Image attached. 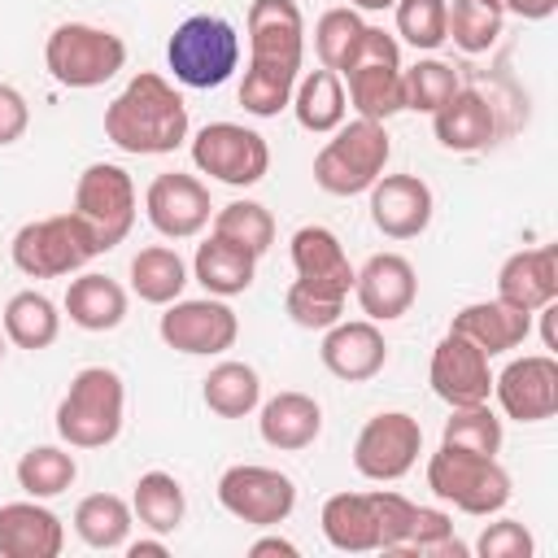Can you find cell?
<instances>
[{
  "mask_svg": "<svg viewBox=\"0 0 558 558\" xmlns=\"http://www.w3.org/2000/svg\"><path fill=\"white\" fill-rule=\"evenodd\" d=\"M244 31L248 65L240 78V105L253 118H275L292 105V87L305 65V17L296 0H253Z\"/></svg>",
  "mask_w": 558,
  "mask_h": 558,
  "instance_id": "1",
  "label": "cell"
},
{
  "mask_svg": "<svg viewBox=\"0 0 558 558\" xmlns=\"http://www.w3.org/2000/svg\"><path fill=\"white\" fill-rule=\"evenodd\" d=\"M292 288L283 292V310L296 327L305 331H327L331 323H340L344 301L353 292V262L340 244V235L331 227H296L292 231Z\"/></svg>",
  "mask_w": 558,
  "mask_h": 558,
  "instance_id": "2",
  "label": "cell"
},
{
  "mask_svg": "<svg viewBox=\"0 0 558 558\" xmlns=\"http://www.w3.org/2000/svg\"><path fill=\"white\" fill-rule=\"evenodd\" d=\"M187 105L179 87L157 74L140 70L109 105H105V140L131 157H161L187 140Z\"/></svg>",
  "mask_w": 558,
  "mask_h": 558,
  "instance_id": "3",
  "label": "cell"
},
{
  "mask_svg": "<svg viewBox=\"0 0 558 558\" xmlns=\"http://www.w3.org/2000/svg\"><path fill=\"white\" fill-rule=\"evenodd\" d=\"M126 414V384L113 366H83L57 401V436L70 449H105L118 440Z\"/></svg>",
  "mask_w": 558,
  "mask_h": 558,
  "instance_id": "4",
  "label": "cell"
},
{
  "mask_svg": "<svg viewBox=\"0 0 558 558\" xmlns=\"http://www.w3.org/2000/svg\"><path fill=\"white\" fill-rule=\"evenodd\" d=\"M392 157V135L384 122H371V118H344L331 140L318 148L314 157V183L327 192V196H357V192H371V183L384 174Z\"/></svg>",
  "mask_w": 558,
  "mask_h": 558,
  "instance_id": "5",
  "label": "cell"
},
{
  "mask_svg": "<svg viewBox=\"0 0 558 558\" xmlns=\"http://www.w3.org/2000/svg\"><path fill=\"white\" fill-rule=\"evenodd\" d=\"M166 65L183 87H222L240 70V35L218 13H192L166 39Z\"/></svg>",
  "mask_w": 558,
  "mask_h": 558,
  "instance_id": "6",
  "label": "cell"
},
{
  "mask_svg": "<svg viewBox=\"0 0 558 558\" xmlns=\"http://www.w3.org/2000/svg\"><path fill=\"white\" fill-rule=\"evenodd\" d=\"M44 65L48 74L70 92L105 87L126 65V44L109 26L92 22H61L44 39Z\"/></svg>",
  "mask_w": 558,
  "mask_h": 558,
  "instance_id": "7",
  "label": "cell"
},
{
  "mask_svg": "<svg viewBox=\"0 0 558 558\" xmlns=\"http://www.w3.org/2000/svg\"><path fill=\"white\" fill-rule=\"evenodd\" d=\"M401 70H405L401 65V44L384 26L366 22L357 48L340 65V83H344V96L357 109V118L388 122L392 113L405 109L401 105Z\"/></svg>",
  "mask_w": 558,
  "mask_h": 558,
  "instance_id": "8",
  "label": "cell"
},
{
  "mask_svg": "<svg viewBox=\"0 0 558 558\" xmlns=\"http://www.w3.org/2000/svg\"><path fill=\"white\" fill-rule=\"evenodd\" d=\"M9 253L26 279H65V275H78L92 257H100V244L92 227L70 209V214H52L17 227Z\"/></svg>",
  "mask_w": 558,
  "mask_h": 558,
  "instance_id": "9",
  "label": "cell"
},
{
  "mask_svg": "<svg viewBox=\"0 0 558 558\" xmlns=\"http://www.w3.org/2000/svg\"><path fill=\"white\" fill-rule=\"evenodd\" d=\"M427 488L445 506L475 514V519H488V514H501L510 501V471L497 458H480V453L440 445L427 458Z\"/></svg>",
  "mask_w": 558,
  "mask_h": 558,
  "instance_id": "10",
  "label": "cell"
},
{
  "mask_svg": "<svg viewBox=\"0 0 558 558\" xmlns=\"http://www.w3.org/2000/svg\"><path fill=\"white\" fill-rule=\"evenodd\" d=\"M192 166L227 187H253L270 170V144L240 122H205L192 135Z\"/></svg>",
  "mask_w": 558,
  "mask_h": 558,
  "instance_id": "11",
  "label": "cell"
},
{
  "mask_svg": "<svg viewBox=\"0 0 558 558\" xmlns=\"http://www.w3.org/2000/svg\"><path fill=\"white\" fill-rule=\"evenodd\" d=\"M74 214L92 227L100 253L118 248L135 227V183L113 161H92L74 183Z\"/></svg>",
  "mask_w": 558,
  "mask_h": 558,
  "instance_id": "12",
  "label": "cell"
},
{
  "mask_svg": "<svg viewBox=\"0 0 558 558\" xmlns=\"http://www.w3.org/2000/svg\"><path fill=\"white\" fill-rule=\"evenodd\" d=\"M218 506L240 523L279 527L296 510V484L275 466L235 462L218 475Z\"/></svg>",
  "mask_w": 558,
  "mask_h": 558,
  "instance_id": "13",
  "label": "cell"
},
{
  "mask_svg": "<svg viewBox=\"0 0 558 558\" xmlns=\"http://www.w3.org/2000/svg\"><path fill=\"white\" fill-rule=\"evenodd\" d=\"M418 453H423V427L405 410H384V414L366 418L353 440V466H357V475H366L375 484H392V480L410 475Z\"/></svg>",
  "mask_w": 558,
  "mask_h": 558,
  "instance_id": "14",
  "label": "cell"
},
{
  "mask_svg": "<svg viewBox=\"0 0 558 558\" xmlns=\"http://www.w3.org/2000/svg\"><path fill=\"white\" fill-rule=\"evenodd\" d=\"M157 336L174 349V353H187V357H214V353H227L240 336V318L235 310L222 301V296H196V301H170L161 323H157Z\"/></svg>",
  "mask_w": 558,
  "mask_h": 558,
  "instance_id": "15",
  "label": "cell"
},
{
  "mask_svg": "<svg viewBox=\"0 0 558 558\" xmlns=\"http://www.w3.org/2000/svg\"><path fill=\"white\" fill-rule=\"evenodd\" d=\"M144 214L153 222L157 235L166 240H192L209 227L214 218V205H209V187L196 179V174H183V170H166L148 183L144 192Z\"/></svg>",
  "mask_w": 558,
  "mask_h": 558,
  "instance_id": "16",
  "label": "cell"
},
{
  "mask_svg": "<svg viewBox=\"0 0 558 558\" xmlns=\"http://www.w3.org/2000/svg\"><path fill=\"white\" fill-rule=\"evenodd\" d=\"M427 384L432 392L453 410V405H480L493 397V371H488V353L475 349L466 336L445 331L432 349L427 362Z\"/></svg>",
  "mask_w": 558,
  "mask_h": 558,
  "instance_id": "17",
  "label": "cell"
},
{
  "mask_svg": "<svg viewBox=\"0 0 558 558\" xmlns=\"http://www.w3.org/2000/svg\"><path fill=\"white\" fill-rule=\"evenodd\" d=\"M493 397L514 423H545L558 410V362L554 353L514 357L501 375H493Z\"/></svg>",
  "mask_w": 558,
  "mask_h": 558,
  "instance_id": "18",
  "label": "cell"
},
{
  "mask_svg": "<svg viewBox=\"0 0 558 558\" xmlns=\"http://www.w3.org/2000/svg\"><path fill=\"white\" fill-rule=\"evenodd\" d=\"M436 196L418 174H379L371 183V222L388 240H414L432 227Z\"/></svg>",
  "mask_w": 558,
  "mask_h": 558,
  "instance_id": "19",
  "label": "cell"
},
{
  "mask_svg": "<svg viewBox=\"0 0 558 558\" xmlns=\"http://www.w3.org/2000/svg\"><path fill=\"white\" fill-rule=\"evenodd\" d=\"M353 296L371 323H392L418 301V275L401 253H371L353 275Z\"/></svg>",
  "mask_w": 558,
  "mask_h": 558,
  "instance_id": "20",
  "label": "cell"
},
{
  "mask_svg": "<svg viewBox=\"0 0 558 558\" xmlns=\"http://www.w3.org/2000/svg\"><path fill=\"white\" fill-rule=\"evenodd\" d=\"M318 357H323V366H327L336 379H344V384H366V379H375V375L384 371V362H388V340H384L379 323H371V318H353V323L340 318V323H331V327L323 331Z\"/></svg>",
  "mask_w": 558,
  "mask_h": 558,
  "instance_id": "21",
  "label": "cell"
},
{
  "mask_svg": "<svg viewBox=\"0 0 558 558\" xmlns=\"http://www.w3.org/2000/svg\"><path fill=\"white\" fill-rule=\"evenodd\" d=\"M497 301H506L523 314L554 305L558 301V248L541 244V248L510 253L497 270Z\"/></svg>",
  "mask_w": 558,
  "mask_h": 558,
  "instance_id": "22",
  "label": "cell"
},
{
  "mask_svg": "<svg viewBox=\"0 0 558 558\" xmlns=\"http://www.w3.org/2000/svg\"><path fill=\"white\" fill-rule=\"evenodd\" d=\"M65 549V523L39 497L0 506V558H57Z\"/></svg>",
  "mask_w": 558,
  "mask_h": 558,
  "instance_id": "23",
  "label": "cell"
},
{
  "mask_svg": "<svg viewBox=\"0 0 558 558\" xmlns=\"http://www.w3.org/2000/svg\"><path fill=\"white\" fill-rule=\"evenodd\" d=\"M432 131H436L440 148H449V153H480V148H488L497 140V113H493L484 92L458 87L432 113Z\"/></svg>",
  "mask_w": 558,
  "mask_h": 558,
  "instance_id": "24",
  "label": "cell"
},
{
  "mask_svg": "<svg viewBox=\"0 0 558 558\" xmlns=\"http://www.w3.org/2000/svg\"><path fill=\"white\" fill-rule=\"evenodd\" d=\"M449 331L466 336L475 349H484L488 357H497V353L519 349L532 336V314H523V310H514V305H506L497 296L493 301H471V305H462L453 314Z\"/></svg>",
  "mask_w": 558,
  "mask_h": 558,
  "instance_id": "25",
  "label": "cell"
},
{
  "mask_svg": "<svg viewBox=\"0 0 558 558\" xmlns=\"http://www.w3.org/2000/svg\"><path fill=\"white\" fill-rule=\"evenodd\" d=\"M318 432H323V405L310 392H275L257 414V436L279 453L310 449Z\"/></svg>",
  "mask_w": 558,
  "mask_h": 558,
  "instance_id": "26",
  "label": "cell"
},
{
  "mask_svg": "<svg viewBox=\"0 0 558 558\" xmlns=\"http://www.w3.org/2000/svg\"><path fill=\"white\" fill-rule=\"evenodd\" d=\"M323 536L340 554H371L379 549V514L371 493H336L323 501Z\"/></svg>",
  "mask_w": 558,
  "mask_h": 558,
  "instance_id": "27",
  "label": "cell"
},
{
  "mask_svg": "<svg viewBox=\"0 0 558 558\" xmlns=\"http://www.w3.org/2000/svg\"><path fill=\"white\" fill-rule=\"evenodd\" d=\"M61 310H65L70 323L83 327V331H113V327H122V318H126V288H122L118 279H109V275L83 270L78 279H70Z\"/></svg>",
  "mask_w": 558,
  "mask_h": 558,
  "instance_id": "28",
  "label": "cell"
},
{
  "mask_svg": "<svg viewBox=\"0 0 558 558\" xmlns=\"http://www.w3.org/2000/svg\"><path fill=\"white\" fill-rule=\"evenodd\" d=\"M292 113L301 122V131L310 135H331L344 113H349V96H344V83L336 70H305L292 87Z\"/></svg>",
  "mask_w": 558,
  "mask_h": 558,
  "instance_id": "29",
  "label": "cell"
},
{
  "mask_svg": "<svg viewBox=\"0 0 558 558\" xmlns=\"http://www.w3.org/2000/svg\"><path fill=\"white\" fill-rule=\"evenodd\" d=\"M253 275H257V257L244 253V248H235V244H227V240H218L214 231H209L205 244H196L192 279H196L209 296H222V301H227V296H240V292L253 288Z\"/></svg>",
  "mask_w": 558,
  "mask_h": 558,
  "instance_id": "30",
  "label": "cell"
},
{
  "mask_svg": "<svg viewBox=\"0 0 558 558\" xmlns=\"http://www.w3.org/2000/svg\"><path fill=\"white\" fill-rule=\"evenodd\" d=\"M0 323H4V340L17 344V349H31V353L57 344V336H61V310L35 288L13 292Z\"/></svg>",
  "mask_w": 558,
  "mask_h": 558,
  "instance_id": "31",
  "label": "cell"
},
{
  "mask_svg": "<svg viewBox=\"0 0 558 558\" xmlns=\"http://www.w3.org/2000/svg\"><path fill=\"white\" fill-rule=\"evenodd\" d=\"M131 292L148 305H170L187 288V266L170 244H148L131 257Z\"/></svg>",
  "mask_w": 558,
  "mask_h": 558,
  "instance_id": "32",
  "label": "cell"
},
{
  "mask_svg": "<svg viewBox=\"0 0 558 558\" xmlns=\"http://www.w3.org/2000/svg\"><path fill=\"white\" fill-rule=\"evenodd\" d=\"M201 397L209 405V414L218 418H244L262 405V375L248 362H218L205 379H201Z\"/></svg>",
  "mask_w": 558,
  "mask_h": 558,
  "instance_id": "33",
  "label": "cell"
},
{
  "mask_svg": "<svg viewBox=\"0 0 558 558\" xmlns=\"http://www.w3.org/2000/svg\"><path fill=\"white\" fill-rule=\"evenodd\" d=\"M131 527H135V510L118 493H92L74 506V532L92 549H122Z\"/></svg>",
  "mask_w": 558,
  "mask_h": 558,
  "instance_id": "34",
  "label": "cell"
},
{
  "mask_svg": "<svg viewBox=\"0 0 558 558\" xmlns=\"http://www.w3.org/2000/svg\"><path fill=\"white\" fill-rule=\"evenodd\" d=\"M131 510L135 519L157 532V536H170L183 514H187V497H183V484L170 475V471H144L135 480V493H131Z\"/></svg>",
  "mask_w": 558,
  "mask_h": 558,
  "instance_id": "35",
  "label": "cell"
},
{
  "mask_svg": "<svg viewBox=\"0 0 558 558\" xmlns=\"http://www.w3.org/2000/svg\"><path fill=\"white\" fill-rule=\"evenodd\" d=\"M13 475H17V488H22L26 497L48 501V497H61V493L78 480V462H74V453L61 449V445H35V449H26V453L17 458Z\"/></svg>",
  "mask_w": 558,
  "mask_h": 558,
  "instance_id": "36",
  "label": "cell"
},
{
  "mask_svg": "<svg viewBox=\"0 0 558 558\" xmlns=\"http://www.w3.org/2000/svg\"><path fill=\"white\" fill-rule=\"evenodd\" d=\"M209 231H214L218 240H227V244L253 253V257L270 253V244H275V218H270V209H266L262 201H231V205L214 209Z\"/></svg>",
  "mask_w": 558,
  "mask_h": 558,
  "instance_id": "37",
  "label": "cell"
},
{
  "mask_svg": "<svg viewBox=\"0 0 558 558\" xmlns=\"http://www.w3.org/2000/svg\"><path fill=\"white\" fill-rule=\"evenodd\" d=\"M501 440H506V427L488 410V401L453 405L449 418H445V432H440V445H453V449H466V453H480V458H497Z\"/></svg>",
  "mask_w": 558,
  "mask_h": 558,
  "instance_id": "38",
  "label": "cell"
},
{
  "mask_svg": "<svg viewBox=\"0 0 558 558\" xmlns=\"http://www.w3.org/2000/svg\"><path fill=\"white\" fill-rule=\"evenodd\" d=\"M458 87V70L440 57H418L410 70H401V105L414 113H436Z\"/></svg>",
  "mask_w": 558,
  "mask_h": 558,
  "instance_id": "39",
  "label": "cell"
},
{
  "mask_svg": "<svg viewBox=\"0 0 558 558\" xmlns=\"http://www.w3.org/2000/svg\"><path fill=\"white\" fill-rule=\"evenodd\" d=\"M501 22H506L501 0H453L449 4V39L471 57H480L497 44Z\"/></svg>",
  "mask_w": 558,
  "mask_h": 558,
  "instance_id": "40",
  "label": "cell"
},
{
  "mask_svg": "<svg viewBox=\"0 0 558 558\" xmlns=\"http://www.w3.org/2000/svg\"><path fill=\"white\" fill-rule=\"evenodd\" d=\"M362 31H366V22H362V13H357L353 4L327 9V13L314 22V52H318V65L340 74V65H344L349 52L357 48Z\"/></svg>",
  "mask_w": 558,
  "mask_h": 558,
  "instance_id": "41",
  "label": "cell"
},
{
  "mask_svg": "<svg viewBox=\"0 0 558 558\" xmlns=\"http://www.w3.org/2000/svg\"><path fill=\"white\" fill-rule=\"evenodd\" d=\"M397 35L418 48V52H436L449 39V0H397Z\"/></svg>",
  "mask_w": 558,
  "mask_h": 558,
  "instance_id": "42",
  "label": "cell"
},
{
  "mask_svg": "<svg viewBox=\"0 0 558 558\" xmlns=\"http://www.w3.org/2000/svg\"><path fill=\"white\" fill-rule=\"evenodd\" d=\"M475 554L480 558H532L536 554V541H532V532L519 519H497V523H488L480 532Z\"/></svg>",
  "mask_w": 558,
  "mask_h": 558,
  "instance_id": "43",
  "label": "cell"
},
{
  "mask_svg": "<svg viewBox=\"0 0 558 558\" xmlns=\"http://www.w3.org/2000/svg\"><path fill=\"white\" fill-rule=\"evenodd\" d=\"M375 514H379V549L384 554H397L405 532H410V514H414V501L401 497V493H388V488H375Z\"/></svg>",
  "mask_w": 558,
  "mask_h": 558,
  "instance_id": "44",
  "label": "cell"
},
{
  "mask_svg": "<svg viewBox=\"0 0 558 558\" xmlns=\"http://www.w3.org/2000/svg\"><path fill=\"white\" fill-rule=\"evenodd\" d=\"M31 126V105L13 83H0V148L17 144Z\"/></svg>",
  "mask_w": 558,
  "mask_h": 558,
  "instance_id": "45",
  "label": "cell"
},
{
  "mask_svg": "<svg viewBox=\"0 0 558 558\" xmlns=\"http://www.w3.org/2000/svg\"><path fill=\"white\" fill-rule=\"evenodd\" d=\"M501 9L523 17V22H545V17H554L558 0H501Z\"/></svg>",
  "mask_w": 558,
  "mask_h": 558,
  "instance_id": "46",
  "label": "cell"
},
{
  "mask_svg": "<svg viewBox=\"0 0 558 558\" xmlns=\"http://www.w3.org/2000/svg\"><path fill=\"white\" fill-rule=\"evenodd\" d=\"M248 554H253V558H266V554H283V558H296L301 549H296L292 541H283V536H262V541H253V545H248Z\"/></svg>",
  "mask_w": 558,
  "mask_h": 558,
  "instance_id": "47",
  "label": "cell"
},
{
  "mask_svg": "<svg viewBox=\"0 0 558 558\" xmlns=\"http://www.w3.org/2000/svg\"><path fill=\"white\" fill-rule=\"evenodd\" d=\"M122 549H126V558H166V554H170V545H166L161 536H157V541H153V536H144V541H126Z\"/></svg>",
  "mask_w": 558,
  "mask_h": 558,
  "instance_id": "48",
  "label": "cell"
},
{
  "mask_svg": "<svg viewBox=\"0 0 558 558\" xmlns=\"http://www.w3.org/2000/svg\"><path fill=\"white\" fill-rule=\"evenodd\" d=\"M353 9H362V13H384V9H392L397 0H349Z\"/></svg>",
  "mask_w": 558,
  "mask_h": 558,
  "instance_id": "49",
  "label": "cell"
},
{
  "mask_svg": "<svg viewBox=\"0 0 558 558\" xmlns=\"http://www.w3.org/2000/svg\"><path fill=\"white\" fill-rule=\"evenodd\" d=\"M0 362H4V331H0Z\"/></svg>",
  "mask_w": 558,
  "mask_h": 558,
  "instance_id": "50",
  "label": "cell"
}]
</instances>
